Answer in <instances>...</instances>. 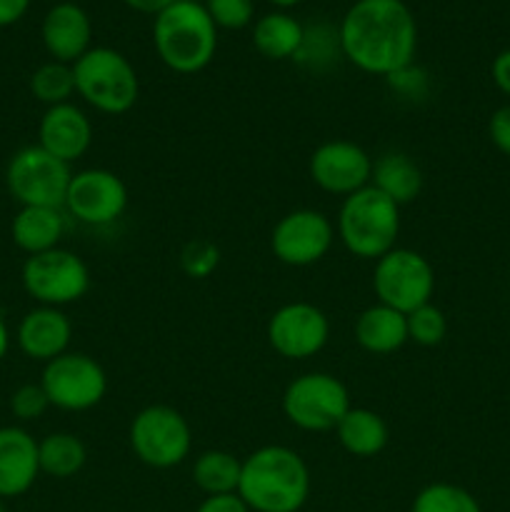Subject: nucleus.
<instances>
[{"label":"nucleus","instance_id":"obj_1","mask_svg":"<svg viewBox=\"0 0 510 512\" xmlns=\"http://www.w3.org/2000/svg\"><path fill=\"white\" fill-rule=\"evenodd\" d=\"M338 43L358 70L393 78L413 65L418 23L405 0H355L338 25Z\"/></svg>","mask_w":510,"mask_h":512},{"label":"nucleus","instance_id":"obj_2","mask_svg":"<svg viewBox=\"0 0 510 512\" xmlns=\"http://www.w3.org/2000/svg\"><path fill=\"white\" fill-rule=\"evenodd\" d=\"M238 495L250 512H298L308 503L310 470L295 450L265 445L243 460Z\"/></svg>","mask_w":510,"mask_h":512},{"label":"nucleus","instance_id":"obj_3","mask_svg":"<svg viewBox=\"0 0 510 512\" xmlns=\"http://www.w3.org/2000/svg\"><path fill=\"white\" fill-rule=\"evenodd\" d=\"M153 45L165 68L180 75H195L213 63L218 28L203 3L175 0L155 15Z\"/></svg>","mask_w":510,"mask_h":512},{"label":"nucleus","instance_id":"obj_4","mask_svg":"<svg viewBox=\"0 0 510 512\" xmlns=\"http://www.w3.org/2000/svg\"><path fill=\"white\" fill-rule=\"evenodd\" d=\"M400 233V205L373 185L343 198L338 213V238L355 258L380 260L395 248Z\"/></svg>","mask_w":510,"mask_h":512},{"label":"nucleus","instance_id":"obj_5","mask_svg":"<svg viewBox=\"0 0 510 512\" xmlns=\"http://www.w3.org/2000/svg\"><path fill=\"white\" fill-rule=\"evenodd\" d=\"M75 93L105 115H123L140 98V80L133 63L115 48L95 45L73 63Z\"/></svg>","mask_w":510,"mask_h":512},{"label":"nucleus","instance_id":"obj_6","mask_svg":"<svg viewBox=\"0 0 510 512\" xmlns=\"http://www.w3.org/2000/svg\"><path fill=\"white\" fill-rule=\"evenodd\" d=\"M130 448L135 458L155 470L183 463L193 448V433L183 413L170 405H148L130 423Z\"/></svg>","mask_w":510,"mask_h":512},{"label":"nucleus","instance_id":"obj_7","mask_svg":"<svg viewBox=\"0 0 510 512\" xmlns=\"http://www.w3.org/2000/svg\"><path fill=\"white\" fill-rule=\"evenodd\" d=\"M70 165L40 145H28L10 158L5 183L23 208H63L68 195Z\"/></svg>","mask_w":510,"mask_h":512},{"label":"nucleus","instance_id":"obj_8","mask_svg":"<svg viewBox=\"0 0 510 512\" xmlns=\"http://www.w3.org/2000/svg\"><path fill=\"white\" fill-rule=\"evenodd\" d=\"M350 408L348 388L330 373L300 375L283 393L285 418L305 433L335 430Z\"/></svg>","mask_w":510,"mask_h":512},{"label":"nucleus","instance_id":"obj_9","mask_svg":"<svg viewBox=\"0 0 510 512\" xmlns=\"http://www.w3.org/2000/svg\"><path fill=\"white\" fill-rule=\"evenodd\" d=\"M373 290L378 303L408 315L430 303L435 290V270L425 255L410 248H393L375 260Z\"/></svg>","mask_w":510,"mask_h":512},{"label":"nucleus","instance_id":"obj_10","mask_svg":"<svg viewBox=\"0 0 510 512\" xmlns=\"http://www.w3.org/2000/svg\"><path fill=\"white\" fill-rule=\"evenodd\" d=\"M23 285L30 298L48 308L75 303L90 288V270L75 253L63 248L30 255L23 265Z\"/></svg>","mask_w":510,"mask_h":512},{"label":"nucleus","instance_id":"obj_11","mask_svg":"<svg viewBox=\"0 0 510 512\" xmlns=\"http://www.w3.org/2000/svg\"><path fill=\"white\" fill-rule=\"evenodd\" d=\"M50 405L68 413H83L95 408L108 393V375L90 355L63 353L45 363L40 378Z\"/></svg>","mask_w":510,"mask_h":512},{"label":"nucleus","instance_id":"obj_12","mask_svg":"<svg viewBox=\"0 0 510 512\" xmlns=\"http://www.w3.org/2000/svg\"><path fill=\"white\" fill-rule=\"evenodd\" d=\"M335 228L323 213L310 208L293 210L275 223L270 235L273 255L290 268H308L320 263L333 248Z\"/></svg>","mask_w":510,"mask_h":512},{"label":"nucleus","instance_id":"obj_13","mask_svg":"<svg viewBox=\"0 0 510 512\" xmlns=\"http://www.w3.org/2000/svg\"><path fill=\"white\" fill-rule=\"evenodd\" d=\"M63 208H68V213L78 223L103 228V225L115 223L128 208V185L113 170H80L70 180Z\"/></svg>","mask_w":510,"mask_h":512},{"label":"nucleus","instance_id":"obj_14","mask_svg":"<svg viewBox=\"0 0 510 512\" xmlns=\"http://www.w3.org/2000/svg\"><path fill=\"white\" fill-rule=\"evenodd\" d=\"M330 338L328 315L310 303H288L268 320V343L288 360H308L325 348Z\"/></svg>","mask_w":510,"mask_h":512},{"label":"nucleus","instance_id":"obj_15","mask_svg":"<svg viewBox=\"0 0 510 512\" xmlns=\"http://www.w3.org/2000/svg\"><path fill=\"white\" fill-rule=\"evenodd\" d=\"M310 178L330 195H348L368 188L373 178V158L350 140H328L310 155Z\"/></svg>","mask_w":510,"mask_h":512},{"label":"nucleus","instance_id":"obj_16","mask_svg":"<svg viewBox=\"0 0 510 512\" xmlns=\"http://www.w3.org/2000/svg\"><path fill=\"white\" fill-rule=\"evenodd\" d=\"M43 45L50 58L73 65L93 48V23L78 3H55L43 18Z\"/></svg>","mask_w":510,"mask_h":512},{"label":"nucleus","instance_id":"obj_17","mask_svg":"<svg viewBox=\"0 0 510 512\" xmlns=\"http://www.w3.org/2000/svg\"><path fill=\"white\" fill-rule=\"evenodd\" d=\"M40 148L48 150L63 163H73V160L83 158L93 143V123L88 115L73 103L53 105L45 110L43 120L38 128Z\"/></svg>","mask_w":510,"mask_h":512},{"label":"nucleus","instance_id":"obj_18","mask_svg":"<svg viewBox=\"0 0 510 512\" xmlns=\"http://www.w3.org/2000/svg\"><path fill=\"white\" fill-rule=\"evenodd\" d=\"M40 475L38 443L23 428H0V500L18 498Z\"/></svg>","mask_w":510,"mask_h":512},{"label":"nucleus","instance_id":"obj_19","mask_svg":"<svg viewBox=\"0 0 510 512\" xmlns=\"http://www.w3.org/2000/svg\"><path fill=\"white\" fill-rule=\"evenodd\" d=\"M70 338H73V325L68 315L60 308H40L30 310L18 325V345L30 360L50 363L68 353Z\"/></svg>","mask_w":510,"mask_h":512},{"label":"nucleus","instance_id":"obj_20","mask_svg":"<svg viewBox=\"0 0 510 512\" xmlns=\"http://www.w3.org/2000/svg\"><path fill=\"white\" fill-rule=\"evenodd\" d=\"M355 340L373 355H390L408 343V318L400 310L375 303L355 320Z\"/></svg>","mask_w":510,"mask_h":512},{"label":"nucleus","instance_id":"obj_21","mask_svg":"<svg viewBox=\"0 0 510 512\" xmlns=\"http://www.w3.org/2000/svg\"><path fill=\"white\" fill-rule=\"evenodd\" d=\"M335 435L345 453L355 458H375L390 440L388 423L368 408H350L335 428Z\"/></svg>","mask_w":510,"mask_h":512},{"label":"nucleus","instance_id":"obj_22","mask_svg":"<svg viewBox=\"0 0 510 512\" xmlns=\"http://www.w3.org/2000/svg\"><path fill=\"white\" fill-rule=\"evenodd\" d=\"M305 38V25L285 10H273L253 25V45L268 60H295Z\"/></svg>","mask_w":510,"mask_h":512},{"label":"nucleus","instance_id":"obj_23","mask_svg":"<svg viewBox=\"0 0 510 512\" xmlns=\"http://www.w3.org/2000/svg\"><path fill=\"white\" fill-rule=\"evenodd\" d=\"M370 185L395 205H408L423 190V173L405 153H385L373 163Z\"/></svg>","mask_w":510,"mask_h":512},{"label":"nucleus","instance_id":"obj_24","mask_svg":"<svg viewBox=\"0 0 510 512\" xmlns=\"http://www.w3.org/2000/svg\"><path fill=\"white\" fill-rule=\"evenodd\" d=\"M13 240L23 253L38 255L58 248L65 233V218L60 208H20L13 220Z\"/></svg>","mask_w":510,"mask_h":512},{"label":"nucleus","instance_id":"obj_25","mask_svg":"<svg viewBox=\"0 0 510 512\" xmlns=\"http://www.w3.org/2000/svg\"><path fill=\"white\" fill-rule=\"evenodd\" d=\"M85 460H88L85 443L73 433H50L38 443L40 473L50 475V478H73L83 470Z\"/></svg>","mask_w":510,"mask_h":512},{"label":"nucleus","instance_id":"obj_26","mask_svg":"<svg viewBox=\"0 0 510 512\" xmlns=\"http://www.w3.org/2000/svg\"><path fill=\"white\" fill-rule=\"evenodd\" d=\"M243 463L228 450H205L193 465V480L205 495L238 493Z\"/></svg>","mask_w":510,"mask_h":512},{"label":"nucleus","instance_id":"obj_27","mask_svg":"<svg viewBox=\"0 0 510 512\" xmlns=\"http://www.w3.org/2000/svg\"><path fill=\"white\" fill-rule=\"evenodd\" d=\"M30 93H33L40 103L48 105V108L70 103V98H73L75 93L73 65L58 63V60L43 63L33 75H30Z\"/></svg>","mask_w":510,"mask_h":512},{"label":"nucleus","instance_id":"obj_28","mask_svg":"<svg viewBox=\"0 0 510 512\" xmlns=\"http://www.w3.org/2000/svg\"><path fill=\"white\" fill-rule=\"evenodd\" d=\"M410 512H483L470 490L453 483L425 485L413 500Z\"/></svg>","mask_w":510,"mask_h":512},{"label":"nucleus","instance_id":"obj_29","mask_svg":"<svg viewBox=\"0 0 510 512\" xmlns=\"http://www.w3.org/2000/svg\"><path fill=\"white\" fill-rule=\"evenodd\" d=\"M408 318V340L423 345V348H435L445 340L448 335V320L440 308H435L433 303L423 305V308L413 310V313L405 315Z\"/></svg>","mask_w":510,"mask_h":512},{"label":"nucleus","instance_id":"obj_30","mask_svg":"<svg viewBox=\"0 0 510 512\" xmlns=\"http://www.w3.org/2000/svg\"><path fill=\"white\" fill-rule=\"evenodd\" d=\"M220 263V250L218 245L210 243L205 238H195L190 243H185V248L180 250V268L188 278L203 280L218 268Z\"/></svg>","mask_w":510,"mask_h":512},{"label":"nucleus","instance_id":"obj_31","mask_svg":"<svg viewBox=\"0 0 510 512\" xmlns=\"http://www.w3.org/2000/svg\"><path fill=\"white\" fill-rule=\"evenodd\" d=\"M210 20L215 28L223 30H243L253 23L255 5L253 0H205Z\"/></svg>","mask_w":510,"mask_h":512},{"label":"nucleus","instance_id":"obj_32","mask_svg":"<svg viewBox=\"0 0 510 512\" xmlns=\"http://www.w3.org/2000/svg\"><path fill=\"white\" fill-rule=\"evenodd\" d=\"M48 408L50 400L40 383L20 385V388L10 395V410H13V415L18 420H38Z\"/></svg>","mask_w":510,"mask_h":512},{"label":"nucleus","instance_id":"obj_33","mask_svg":"<svg viewBox=\"0 0 510 512\" xmlns=\"http://www.w3.org/2000/svg\"><path fill=\"white\" fill-rule=\"evenodd\" d=\"M488 135L490 143L510 158V105L495 110L488 120Z\"/></svg>","mask_w":510,"mask_h":512},{"label":"nucleus","instance_id":"obj_34","mask_svg":"<svg viewBox=\"0 0 510 512\" xmlns=\"http://www.w3.org/2000/svg\"><path fill=\"white\" fill-rule=\"evenodd\" d=\"M195 512H250L238 493L230 495H208Z\"/></svg>","mask_w":510,"mask_h":512},{"label":"nucleus","instance_id":"obj_35","mask_svg":"<svg viewBox=\"0 0 510 512\" xmlns=\"http://www.w3.org/2000/svg\"><path fill=\"white\" fill-rule=\"evenodd\" d=\"M490 75H493V83L498 85L500 93L510 98V48L495 55L493 65H490Z\"/></svg>","mask_w":510,"mask_h":512},{"label":"nucleus","instance_id":"obj_36","mask_svg":"<svg viewBox=\"0 0 510 512\" xmlns=\"http://www.w3.org/2000/svg\"><path fill=\"white\" fill-rule=\"evenodd\" d=\"M30 8V0H0V28L18 23Z\"/></svg>","mask_w":510,"mask_h":512},{"label":"nucleus","instance_id":"obj_37","mask_svg":"<svg viewBox=\"0 0 510 512\" xmlns=\"http://www.w3.org/2000/svg\"><path fill=\"white\" fill-rule=\"evenodd\" d=\"M125 5H128L130 10H135V13H145V15H158L163 13L168 5H173L175 0H123Z\"/></svg>","mask_w":510,"mask_h":512},{"label":"nucleus","instance_id":"obj_38","mask_svg":"<svg viewBox=\"0 0 510 512\" xmlns=\"http://www.w3.org/2000/svg\"><path fill=\"white\" fill-rule=\"evenodd\" d=\"M8 345H10L8 328H5V323H3V320H0V360H3L5 353H8Z\"/></svg>","mask_w":510,"mask_h":512},{"label":"nucleus","instance_id":"obj_39","mask_svg":"<svg viewBox=\"0 0 510 512\" xmlns=\"http://www.w3.org/2000/svg\"><path fill=\"white\" fill-rule=\"evenodd\" d=\"M270 5H275V8H295L298 3H303V0H268Z\"/></svg>","mask_w":510,"mask_h":512},{"label":"nucleus","instance_id":"obj_40","mask_svg":"<svg viewBox=\"0 0 510 512\" xmlns=\"http://www.w3.org/2000/svg\"><path fill=\"white\" fill-rule=\"evenodd\" d=\"M0 512H5V508H3V500H0Z\"/></svg>","mask_w":510,"mask_h":512}]
</instances>
